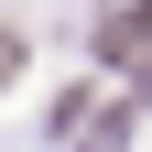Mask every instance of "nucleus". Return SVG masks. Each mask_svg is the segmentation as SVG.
<instances>
[{"mask_svg": "<svg viewBox=\"0 0 152 152\" xmlns=\"http://www.w3.org/2000/svg\"><path fill=\"white\" fill-rule=\"evenodd\" d=\"M98 54L130 65V76H152V0H109L98 11Z\"/></svg>", "mask_w": 152, "mask_h": 152, "instance_id": "1", "label": "nucleus"}, {"mask_svg": "<svg viewBox=\"0 0 152 152\" xmlns=\"http://www.w3.org/2000/svg\"><path fill=\"white\" fill-rule=\"evenodd\" d=\"M11 65H22V33H11V22H0V76H11Z\"/></svg>", "mask_w": 152, "mask_h": 152, "instance_id": "2", "label": "nucleus"}]
</instances>
